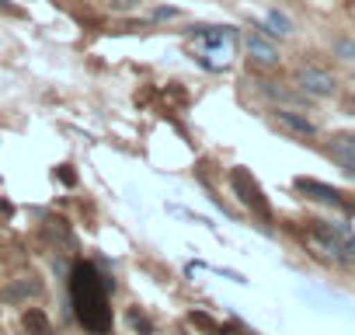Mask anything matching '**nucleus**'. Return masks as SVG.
Segmentation results:
<instances>
[{
    "label": "nucleus",
    "mask_w": 355,
    "mask_h": 335,
    "mask_svg": "<svg viewBox=\"0 0 355 335\" xmlns=\"http://www.w3.org/2000/svg\"><path fill=\"white\" fill-rule=\"evenodd\" d=\"M70 297L77 307L80 325L91 335H105L112 328V307H108V279L91 262H77L70 269Z\"/></svg>",
    "instance_id": "obj_1"
},
{
    "label": "nucleus",
    "mask_w": 355,
    "mask_h": 335,
    "mask_svg": "<svg viewBox=\"0 0 355 335\" xmlns=\"http://www.w3.org/2000/svg\"><path fill=\"white\" fill-rule=\"evenodd\" d=\"M230 189H234V196L254 213V217H261V220H272V210H268V199H265V193H261V186H258V179L248 172V168H234L230 172Z\"/></svg>",
    "instance_id": "obj_2"
},
{
    "label": "nucleus",
    "mask_w": 355,
    "mask_h": 335,
    "mask_svg": "<svg viewBox=\"0 0 355 335\" xmlns=\"http://www.w3.org/2000/svg\"><path fill=\"white\" fill-rule=\"evenodd\" d=\"M313 241L320 245V248H327L331 255H338V259H348V255H355V238L348 234V227H341V224H327V220H313Z\"/></svg>",
    "instance_id": "obj_3"
},
{
    "label": "nucleus",
    "mask_w": 355,
    "mask_h": 335,
    "mask_svg": "<svg viewBox=\"0 0 355 335\" xmlns=\"http://www.w3.org/2000/svg\"><path fill=\"white\" fill-rule=\"evenodd\" d=\"M296 88L303 95H310V98H331L338 91V81L327 70H320V67H300L296 70Z\"/></svg>",
    "instance_id": "obj_4"
},
{
    "label": "nucleus",
    "mask_w": 355,
    "mask_h": 335,
    "mask_svg": "<svg viewBox=\"0 0 355 335\" xmlns=\"http://www.w3.org/2000/svg\"><path fill=\"white\" fill-rule=\"evenodd\" d=\"M39 293H42L39 276H18V279H11L4 290H0V300L4 304H25L28 297H39Z\"/></svg>",
    "instance_id": "obj_5"
},
{
    "label": "nucleus",
    "mask_w": 355,
    "mask_h": 335,
    "mask_svg": "<svg viewBox=\"0 0 355 335\" xmlns=\"http://www.w3.org/2000/svg\"><path fill=\"white\" fill-rule=\"evenodd\" d=\"M244 49H248V56H251L254 63H265V67H275V63H279V49H275V42H272L265 32H251V35L244 39Z\"/></svg>",
    "instance_id": "obj_6"
},
{
    "label": "nucleus",
    "mask_w": 355,
    "mask_h": 335,
    "mask_svg": "<svg viewBox=\"0 0 355 335\" xmlns=\"http://www.w3.org/2000/svg\"><path fill=\"white\" fill-rule=\"evenodd\" d=\"M296 189H300V193H306L310 199H320V203H327V206L348 210V203L341 199V193H338V189H331V186H324V182H313V179H296Z\"/></svg>",
    "instance_id": "obj_7"
},
{
    "label": "nucleus",
    "mask_w": 355,
    "mask_h": 335,
    "mask_svg": "<svg viewBox=\"0 0 355 335\" xmlns=\"http://www.w3.org/2000/svg\"><path fill=\"white\" fill-rule=\"evenodd\" d=\"M327 150H331V157L345 168L348 175H355V136H352V133H338V136L327 143Z\"/></svg>",
    "instance_id": "obj_8"
},
{
    "label": "nucleus",
    "mask_w": 355,
    "mask_h": 335,
    "mask_svg": "<svg viewBox=\"0 0 355 335\" xmlns=\"http://www.w3.org/2000/svg\"><path fill=\"white\" fill-rule=\"evenodd\" d=\"M46 238L56 245V252H73L77 248V238H73V231L63 224V220H46Z\"/></svg>",
    "instance_id": "obj_9"
},
{
    "label": "nucleus",
    "mask_w": 355,
    "mask_h": 335,
    "mask_svg": "<svg viewBox=\"0 0 355 335\" xmlns=\"http://www.w3.org/2000/svg\"><path fill=\"white\" fill-rule=\"evenodd\" d=\"M21 325H25L28 335H53V321H49V314L39 311V307H28V311L21 314Z\"/></svg>",
    "instance_id": "obj_10"
},
{
    "label": "nucleus",
    "mask_w": 355,
    "mask_h": 335,
    "mask_svg": "<svg viewBox=\"0 0 355 335\" xmlns=\"http://www.w3.org/2000/svg\"><path fill=\"white\" fill-rule=\"evenodd\" d=\"M275 119H279L286 129L300 133V136H313V133H317V126H313L310 119H303V115H296V112H289V108H279V112H275Z\"/></svg>",
    "instance_id": "obj_11"
},
{
    "label": "nucleus",
    "mask_w": 355,
    "mask_h": 335,
    "mask_svg": "<svg viewBox=\"0 0 355 335\" xmlns=\"http://www.w3.org/2000/svg\"><path fill=\"white\" fill-rule=\"evenodd\" d=\"M265 32H272V35H289L293 32V22L282 15V11H268V18H265Z\"/></svg>",
    "instance_id": "obj_12"
},
{
    "label": "nucleus",
    "mask_w": 355,
    "mask_h": 335,
    "mask_svg": "<svg viewBox=\"0 0 355 335\" xmlns=\"http://www.w3.org/2000/svg\"><path fill=\"white\" fill-rule=\"evenodd\" d=\"M334 53H341L345 60H355V42H345V39H338V42H334Z\"/></svg>",
    "instance_id": "obj_13"
},
{
    "label": "nucleus",
    "mask_w": 355,
    "mask_h": 335,
    "mask_svg": "<svg viewBox=\"0 0 355 335\" xmlns=\"http://www.w3.org/2000/svg\"><path fill=\"white\" fill-rule=\"evenodd\" d=\"M108 8L112 11H132V8H139V0H108Z\"/></svg>",
    "instance_id": "obj_14"
},
{
    "label": "nucleus",
    "mask_w": 355,
    "mask_h": 335,
    "mask_svg": "<svg viewBox=\"0 0 355 335\" xmlns=\"http://www.w3.org/2000/svg\"><path fill=\"white\" fill-rule=\"evenodd\" d=\"M174 15H178L174 8H157V11H153V18H160V22H164V18H174Z\"/></svg>",
    "instance_id": "obj_15"
},
{
    "label": "nucleus",
    "mask_w": 355,
    "mask_h": 335,
    "mask_svg": "<svg viewBox=\"0 0 355 335\" xmlns=\"http://www.w3.org/2000/svg\"><path fill=\"white\" fill-rule=\"evenodd\" d=\"M60 179H63L67 186H73V172H70V164H63V168H60Z\"/></svg>",
    "instance_id": "obj_16"
},
{
    "label": "nucleus",
    "mask_w": 355,
    "mask_h": 335,
    "mask_svg": "<svg viewBox=\"0 0 355 335\" xmlns=\"http://www.w3.org/2000/svg\"><path fill=\"white\" fill-rule=\"evenodd\" d=\"M223 335H248L244 328H230V332H223Z\"/></svg>",
    "instance_id": "obj_17"
},
{
    "label": "nucleus",
    "mask_w": 355,
    "mask_h": 335,
    "mask_svg": "<svg viewBox=\"0 0 355 335\" xmlns=\"http://www.w3.org/2000/svg\"><path fill=\"white\" fill-rule=\"evenodd\" d=\"M0 213H11V206H8L4 199H0Z\"/></svg>",
    "instance_id": "obj_18"
}]
</instances>
